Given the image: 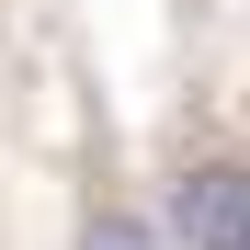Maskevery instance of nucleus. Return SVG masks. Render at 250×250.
I'll return each mask as SVG.
<instances>
[{
	"mask_svg": "<svg viewBox=\"0 0 250 250\" xmlns=\"http://www.w3.org/2000/svg\"><path fill=\"white\" fill-rule=\"evenodd\" d=\"M171 239L182 250H250V159H205L171 182Z\"/></svg>",
	"mask_w": 250,
	"mask_h": 250,
	"instance_id": "obj_1",
	"label": "nucleus"
},
{
	"mask_svg": "<svg viewBox=\"0 0 250 250\" xmlns=\"http://www.w3.org/2000/svg\"><path fill=\"white\" fill-rule=\"evenodd\" d=\"M80 250H159L137 216H91V228H80Z\"/></svg>",
	"mask_w": 250,
	"mask_h": 250,
	"instance_id": "obj_2",
	"label": "nucleus"
}]
</instances>
